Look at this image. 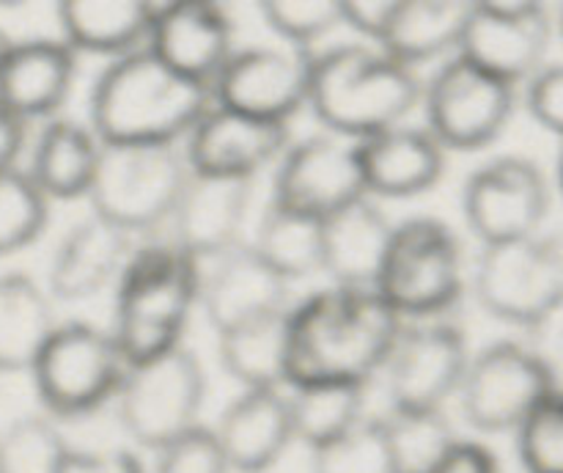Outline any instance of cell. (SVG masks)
I'll use <instances>...</instances> for the list:
<instances>
[{
    "mask_svg": "<svg viewBox=\"0 0 563 473\" xmlns=\"http://www.w3.org/2000/svg\"><path fill=\"white\" fill-rule=\"evenodd\" d=\"M47 196L27 170H0V256L31 245L47 226Z\"/></svg>",
    "mask_w": 563,
    "mask_h": 473,
    "instance_id": "35",
    "label": "cell"
},
{
    "mask_svg": "<svg viewBox=\"0 0 563 473\" xmlns=\"http://www.w3.org/2000/svg\"><path fill=\"white\" fill-rule=\"evenodd\" d=\"M102 143L91 127L71 119H49L31 152L27 176L49 198L75 201L86 198L97 174Z\"/></svg>",
    "mask_w": 563,
    "mask_h": 473,
    "instance_id": "27",
    "label": "cell"
},
{
    "mask_svg": "<svg viewBox=\"0 0 563 473\" xmlns=\"http://www.w3.org/2000/svg\"><path fill=\"white\" fill-rule=\"evenodd\" d=\"M550 16L533 0L473 3L456 55L487 75L517 86L531 80L548 55Z\"/></svg>",
    "mask_w": 563,
    "mask_h": 473,
    "instance_id": "15",
    "label": "cell"
},
{
    "mask_svg": "<svg viewBox=\"0 0 563 473\" xmlns=\"http://www.w3.org/2000/svg\"><path fill=\"white\" fill-rule=\"evenodd\" d=\"M550 190L537 163L504 154L471 174L462 190V212L484 245L522 240L542 229Z\"/></svg>",
    "mask_w": 563,
    "mask_h": 473,
    "instance_id": "14",
    "label": "cell"
},
{
    "mask_svg": "<svg viewBox=\"0 0 563 473\" xmlns=\"http://www.w3.org/2000/svg\"><path fill=\"white\" fill-rule=\"evenodd\" d=\"M231 473H267L295 443L286 391H242L212 429Z\"/></svg>",
    "mask_w": 563,
    "mask_h": 473,
    "instance_id": "21",
    "label": "cell"
},
{
    "mask_svg": "<svg viewBox=\"0 0 563 473\" xmlns=\"http://www.w3.org/2000/svg\"><path fill=\"white\" fill-rule=\"evenodd\" d=\"M207 399V374L201 361L185 344L126 366L119 402L124 432L143 449L159 451L190 429L201 427Z\"/></svg>",
    "mask_w": 563,
    "mask_h": 473,
    "instance_id": "7",
    "label": "cell"
},
{
    "mask_svg": "<svg viewBox=\"0 0 563 473\" xmlns=\"http://www.w3.org/2000/svg\"><path fill=\"white\" fill-rule=\"evenodd\" d=\"M421 94L416 69L366 44H339L313 55L306 108L330 135L357 143L407 124Z\"/></svg>",
    "mask_w": 563,
    "mask_h": 473,
    "instance_id": "3",
    "label": "cell"
},
{
    "mask_svg": "<svg viewBox=\"0 0 563 473\" xmlns=\"http://www.w3.org/2000/svg\"><path fill=\"white\" fill-rule=\"evenodd\" d=\"M550 394L542 363L520 341H495L471 355L456 391L462 416L478 432H517Z\"/></svg>",
    "mask_w": 563,
    "mask_h": 473,
    "instance_id": "11",
    "label": "cell"
},
{
    "mask_svg": "<svg viewBox=\"0 0 563 473\" xmlns=\"http://www.w3.org/2000/svg\"><path fill=\"white\" fill-rule=\"evenodd\" d=\"M561 190H563V160H561Z\"/></svg>",
    "mask_w": 563,
    "mask_h": 473,
    "instance_id": "48",
    "label": "cell"
},
{
    "mask_svg": "<svg viewBox=\"0 0 563 473\" xmlns=\"http://www.w3.org/2000/svg\"><path fill=\"white\" fill-rule=\"evenodd\" d=\"M190 165L176 143L163 146H104L88 201L93 218L137 237L168 223Z\"/></svg>",
    "mask_w": 563,
    "mask_h": 473,
    "instance_id": "5",
    "label": "cell"
},
{
    "mask_svg": "<svg viewBox=\"0 0 563 473\" xmlns=\"http://www.w3.org/2000/svg\"><path fill=\"white\" fill-rule=\"evenodd\" d=\"M473 289L493 317L533 328L563 302V245L542 234L484 245Z\"/></svg>",
    "mask_w": 563,
    "mask_h": 473,
    "instance_id": "9",
    "label": "cell"
},
{
    "mask_svg": "<svg viewBox=\"0 0 563 473\" xmlns=\"http://www.w3.org/2000/svg\"><path fill=\"white\" fill-rule=\"evenodd\" d=\"M467 361L471 350L456 324L443 319L405 324L383 366L390 410H443L460 391Z\"/></svg>",
    "mask_w": 563,
    "mask_h": 473,
    "instance_id": "13",
    "label": "cell"
},
{
    "mask_svg": "<svg viewBox=\"0 0 563 473\" xmlns=\"http://www.w3.org/2000/svg\"><path fill=\"white\" fill-rule=\"evenodd\" d=\"M251 190L253 182L220 179L190 170V179L168 218V240L198 264L231 251L242 242Z\"/></svg>",
    "mask_w": 563,
    "mask_h": 473,
    "instance_id": "20",
    "label": "cell"
},
{
    "mask_svg": "<svg viewBox=\"0 0 563 473\" xmlns=\"http://www.w3.org/2000/svg\"><path fill=\"white\" fill-rule=\"evenodd\" d=\"M77 53L64 42H14L0 64V105L20 121L49 119L71 94Z\"/></svg>",
    "mask_w": 563,
    "mask_h": 473,
    "instance_id": "22",
    "label": "cell"
},
{
    "mask_svg": "<svg viewBox=\"0 0 563 473\" xmlns=\"http://www.w3.org/2000/svg\"><path fill=\"white\" fill-rule=\"evenodd\" d=\"M517 454L528 473H563V396L550 394L517 427Z\"/></svg>",
    "mask_w": 563,
    "mask_h": 473,
    "instance_id": "38",
    "label": "cell"
},
{
    "mask_svg": "<svg viewBox=\"0 0 563 473\" xmlns=\"http://www.w3.org/2000/svg\"><path fill=\"white\" fill-rule=\"evenodd\" d=\"M528 330H531L528 350L542 363L553 394L563 396V302Z\"/></svg>",
    "mask_w": 563,
    "mask_h": 473,
    "instance_id": "41",
    "label": "cell"
},
{
    "mask_svg": "<svg viewBox=\"0 0 563 473\" xmlns=\"http://www.w3.org/2000/svg\"><path fill=\"white\" fill-rule=\"evenodd\" d=\"M355 146L368 196H421L445 170V148L423 127H390Z\"/></svg>",
    "mask_w": 563,
    "mask_h": 473,
    "instance_id": "23",
    "label": "cell"
},
{
    "mask_svg": "<svg viewBox=\"0 0 563 473\" xmlns=\"http://www.w3.org/2000/svg\"><path fill=\"white\" fill-rule=\"evenodd\" d=\"M394 223L372 201L350 204L322 220V273L344 289H377Z\"/></svg>",
    "mask_w": 563,
    "mask_h": 473,
    "instance_id": "25",
    "label": "cell"
},
{
    "mask_svg": "<svg viewBox=\"0 0 563 473\" xmlns=\"http://www.w3.org/2000/svg\"><path fill=\"white\" fill-rule=\"evenodd\" d=\"M289 311L218 336L220 363L245 391L289 388Z\"/></svg>",
    "mask_w": 563,
    "mask_h": 473,
    "instance_id": "30",
    "label": "cell"
},
{
    "mask_svg": "<svg viewBox=\"0 0 563 473\" xmlns=\"http://www.w3.org/2000/svg\"><path fill=\"white\" fill-rule=\"evenodd\" d=\"M366 196L357 146L339 135H311L289 143L275 168L273 201L317 220Z\"/></svg>",
    "mask_w": 563,
    "mask_h": 473,
    "instance_id": "16",
    "label": "cell"
},
{
    "mask_svg": "<svg viewBox=\"0 0 563 473\" xmlns=\"http://www.w3.org/2000/svg\"><path fill=\"white\" fill-rule=\"evenodd\" d=\"M22 146H25V121L11 116L0 105V170L16 168Z\"/></svg>",
    "mask_w": 563,
    "mask_h": 473,
    "instance_id": "45",
    "label": "cell"
},
{
    "mask_svg": "<svg viewBox=\"0 0 563 473\" xmlns=\"http://www.w3.org/2000/svg\"><path fill=\"white\" fill-rule=\"evenodd\" d=\"M289 413L295 440L308 449L333 443L366 418V385L357 383H306L291 385Z\"/></svg>",
    "mask_w": 563,
    "mask_h": 473,
    "instance_id": "32",
    "label": "cell"
},
{
    "mask_svg": "<svg viewBox=\"0 0 563 473\" xmlns=\"http://www.w3.org/2000/svg\"><path fill=\"white\" fill-rule=\"evenodd\" d=\"M44 410L53 416H88L115 399L126 361L110 330L91 322H66L53 330L31 366Z\"/></svg>",
    "mask_w": 563,
    "mask_h": 473,
    "instance_id": "8",
    "label": "cell"
},
{
    "mask_svg": "<svg viewBox=\"0 0 563 473\" xmlns=\"http://www.w3.org/2000/svg\"><path fill=\"white\" fill-rule=\"evenodd\" d=\"M262 16L280 44L302 50H313L319 38L344 25L341 0H267Z\"/></svg>",
    "mask_w": 563,
    "mask_h": 473,
    "instance_id": "37",
    "label": "cell"
},
{
    "mask_svg": "<svg viewBox=\"0 0 563 473\" xmlns=\"http://www.w3.org/2000/svg\"><path fill=\"white\" fill-rule=\"evenodd\" d=\"M185 141L192 174L253 182L264 168L278 165L291 138L289 124L253 119L212 102Z\"/></svg>",
    "mask_w": 563,
    "mask_h": 473,
    "instance_id": "17",
    "label": "cell"
},
{
    "mask_svg": "<svg viewBox=\"0 0 563 473\" xmlns=\"http://www.w3.org/2000/svg\"><path fill=\"white\" fill-rule=\"evenodd\" d=\"M559 28H561V36H563V6H561V14H559Z\"/></svg>",
    "mask_w": 563,
    "mask_h": 473,
    "instance_id": "47",
    "label": "cell"
},
{
    "mask_svg": "<svg viewBox=\"0 0 563 473\" xmlns=\"http://www.w3.org/2000/svg\"><path fill=\"white\" fill-rule=\"evenodd\" d=\"M146 47L187 80L209 86L234 55V25L214 3H163L154 9Z\"/></svg>",
    "mask_w": 563,
    "mask_h": 473,
    "instance_id": "19",
    "label": "cell"
},
{
    "mask_svg": "<svg viewBox=\"0 0 563 473\" xmlns=\"http://www.w3.org/2000/svg\"><path fill=\"white\" fill-rule=\"evenodd\" d=\"M311 473H396L379 418H363L355 429L311 451Z\"/></svg>",
    "mask_w": 563,
    "mask_h": 473,
    "instance_id": "36",
    "label": "cell"
},
{
    "mask_svg": "<svg viewBox=\"0 0 563 473\" xmlns=\"http://www.w3.org/2000/svg\"><path fill=\"white\" fill-rule=\"evenodd\" d=\"M253 251L291 284L322 273V220L269 201L258 218Z\"/></svg>",
    "mask_w": 563,
    "mask_h": 473,
    "instance_id": "31",
    "label": "cell"
},
{
    "mask_svg": "<svg viewBox=\"0 0 563 473\" xmlns=\"http://www.w3.org/2000/svg\"><path fill=\"white\" fill-rule=\"evenodd\" d=\"M434 473H500V465L487 446L460 440Z\"/></svg>",
    "mask_w": 563,
    "mask_h": 473,
    "instance_id": "44",
    "label": "cell"
},
{
    "mask_svg": "<svg viewBox=\"0 0 563 473\" xmlns=\"http://www.w3.org/2000/svg\"><path fill=\"white\" fill-rule=\"evenodd\" d=\"M198 302L220 333L289 311V280L280 278L251 242H240L201 267Z\"/></svg>",
    "mask_w": 563,
    "mask_h": 473,
    "instance_id": "18",
    "label": "cell"
},
{
    "mask_svg": "<svg viewBox=\"0 0 563 473\" xmlns=\"http://www.w3.org/2000/svg\"><path fill=\"white\" fill-rule=\"evenodd\" d=\"M201 264L170 240L143 242L115 280L110 336L126 366L157 358L181 344V333L198 302Z\"/></svg>",
    "mask_w": 563,
    "mask_h": 473,
    "instance_id": "4",
    "label": "cell"
},
{
    "mask_svg": "<svg viewBox=\"0 0 563 473\" xmlns=\"http://www.w3.org/2000/svg\"><path fill=\"white\" fill-rule=\"evenodd\" d=\"M135 248V237L91 215L55 248L47 273L49 292L69 302L99 295L121 278Z\"/></svg>",
    "mask_w": 563,
    "mask_h": 473,
    "instance_id": "24",
    "label": "cell"
},
{
    "mask_svg": "<svg viewBox=\"0 0 563 473\" xmlns=\"http://www.w3.org/2000/svg\"><path fill=\"white\" fill-rule=\"evenodd\" d=\"M379 421L396 473H434L460 443L443 410H388Z\"/></svg>",
    "mask_w": 563,
    "mask_h": 473,
    "instance_id": "33",
    "label": "cell"
},
{
    "mask_svg": "<svg viewBox=\"0 0 563 473\" xmlns=\"http://www.w3.org/2000/svg\"><path fill=\"white\" fill-rule=\"evenodd\" d=\"M405 319L377 289L328 286L289 311V388L306 383L366 385L383 372Z\"/></svg>",
    "mask_w": 563,
    "mask_h": 473,
    "instance_id": "1",
    "label": "cell"
},
{
    "mask_svg": "<svg viewBox=\"0 0 563 473\" xmlns=\"http://www.w3.org/2000/svg\"><path fill=\"white\" fill-rule=\"evenodd\" d=\"M526 99L533 119H537L544 130L563 138V64L542 66V69L528 80Z\"/></svg>",
    "mask_w": 563,
    "mask_h": 473,
    "instance_id": "40",
    "label": "cell"
},
{
    "mask_svg": "<svg viewBox=\"0 0 563 473\" xmlns=\"http://www.w3.org/2000/svg\"><path fill=\"white\" fill-rule=\"evenodd\" d=\"M154 454H157L154 473H231L218 438L203 424Z\"/></svg>",
    "mask_w": 563,
    "mask_h": 473,
    "instance_id": "39",
    "label": "cell"
},
{
    "mask_svg": "<svg viewBox=\"0 0 563 473\" xmlns=\"http://www.w3.org/2000/svg\"><path fill=\"white\" fill-rule=\"evenodd\" d=\"M209 108V86L187 80L141 47L99 72L88 97V127L104 146H163L190 135Z\"/></svg>",
    "mask_w": 563,
    "mask_h": 473,
    "instance_id": "2",
    "label": "cell"
},
{
    "mask_svg": "<svg viewBox=\"0 0 563 473\" xmlns=\"http://www.w3.org/2000/svg\"><path fill=\"white\" fill-rule=\"evenodd\" d=\"M11 44H14V42H11V38H9V33L0 31V64H3L5 53H9V50H11Z\"/></svg>",
    "mask_w": 563,
    "mask_h": 473,
    "instance_id": "46",
    "label": "cell"
},
{
    "mask_svg": "<svg viewBox=\"0 0 563 473\" xmlns=\"http://www.w3.org/2000/svg\"><path fill=\"white\" fill-rule=\"evenodd\" d=\"M394 3L396 0H341V16L344 25L379 44L394 14Z\"/></svg>",
    "mask_w": 563,
    "mask_h": 473,
    "instance_id": "43",
    "label": "cell"
},
{
    "mask_svg": "<svg viewBox=\"0 0 563 473\" xmlns=\"http://www.w3.org/2000/svg\"><path fill=\"white\" fill-rule=\"evenodd\" d=\"M471 6L460 0H396L377 47L410 69L443 58L460 47Z\"/></svg>",
    "mask_w": 563,
    "mask_h": 473,
    "instance_id": "28",
    "label": "cell"
},
{
    "mask_svg": "<svg viewBox=\"0 0 563 473\" xmlns=\"http://www.w3.org/2000/svg\"><path fill=\"white\" fill-rule=\"evenodd\" d=\"M421 105L429 135L440 146L473 152L506 130L515 113V86L456 55L423 82Z\"/></svg>",
    "mask_w": 563,
    "mask_h": 473,
    "instance_id": "10",
    "label": "cell"
},
{
    "mask_svg": "<svg viewBox=\"0 0 563 473\" xmlns=\"http://www.w3.org/2000/svg\"><path fill=\"white\" fill-rule=\"evenodd\" d=\"M313 50L291 44H262L234 50L212 82V102L253 119L289 124L308 105Z\"/></svg>",
    "mask_w": 563,
    "mask_h": 473,
    "instance_id": "12",
    "label": "cell"
},
{
    "mask_svg": "<svg viewBox=\"0 0 563 473\" xmlns=\"http://www.w3.org/2000/svg\"><path fill=\"white\" fill-rule=\"evenodd\" d=\"M154 9L143 0H66L58 6L60 42L75 53L121 58L146 47Z\"/></svg>",
    "mask_w": 563,
    "mask_h": 473,
    "instance_id": "26",
    "label": "cell"
},
{
    "mask_svg": "<svg viewBox=\"0 0 563 473\" xmlns=\"http://www.w3.org/2000/svg\"><path fill=\"white\" fill-rule=\"evenodd\" d=\"M69 449L49 418H16L0 432V473H60Z\"/></svg>",
    "mask_w": 563,
    "mask_h": 473,
    "instance_id": "34",
    "label": "cell"
},
{
    "mask_svg": "<svg viewBox=\"0 0 563 473\" xmlns=\"http://www.w3.org/2000/svg\"><path fill=\"white\" fill-rule=\"evenodd\" d=\"M60 473H146L143 462L126 449L75 451L69 449Z\"/></svg>",
    "mask_w": 563,
    "mask_h": 473,
    "instance_id": "42",
    "label": "cell"
},
{
    "mask_svg": "<svg viewBox=\"0 0 563 473\" xmlns=\"http://www.w3.org/2000/svg\"><path fill=\"white\" fill-rule=\"evenodd\" d=\"M465 289V262L454 231L438 218L394 226L377 292L401 319H438Z\"/></svg>",
    "mask_w": 563,
    "mask_h": 473,
    "instance_id": "6",
    "label": "cell"
},
{
    "mask_svg": "<svg viewBox=\"0 0 563 473\" xmlns=\"http://www.w3.org/2000/svg\"><path fill=\"white\" fill-rule=\"evenodd\" d=\"M55 328L47 292L25 273H0V372H31Z\"/></svg>",
    "mask_w": 563,
    "mask_h": 473,
    "instance_id": "29",
    "label": "cell"
}]
</instances>
